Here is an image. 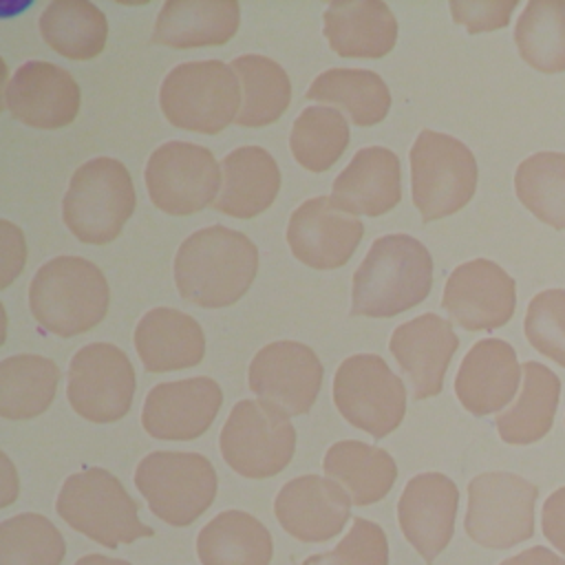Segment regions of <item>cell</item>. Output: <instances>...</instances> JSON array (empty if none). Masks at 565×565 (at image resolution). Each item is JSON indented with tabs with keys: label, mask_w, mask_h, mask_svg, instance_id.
Listing matches in <instances>:
<instances>
[{
	"label": "cell",
	"mask_w": 565,
	"mask_h": 565,
	"mask_svg": "<svg viewBox=\"0 0 565 565\" xmlns=\"http://www.w3.org/2000/svg\"><path fill=\"white\" fill-rule=\"evenodd\" d=\"M307 99L342 108L355 126H375L391 110L386 82L369 68H329L305 93Z\"/></svg>",
	"instance_id": "cell-31"
},
{
	"label": "cell",
	"mask_w": 565,
	"mask_h": 565,
	"mask_svg": "<svg viewBox=\"0 0 565 565\" xmlns=\"http://www.w3.org/2000/svg\"><path fill=\"white\" fill-rule=\"evenodd\" d=\"M331 199L349 214L382 216L402 201V166L384 146L360 148L335 177Z\"/></svg>",
	"instance_id": "cell-23"
},
{
	"label": "cell",
	"mask_w": 565,
	"mask_h": 565,
	"mask_svg": "<svg viewBox=\"0 0 565 565\" xmlns=\"http://www.w3.org/2000/svg\"><path fill=\"white\" fill-rule=\"evenodd\" d=\"M499 565H565V558L558 556L556 552H552L550 547H527L505 561H501Z\"/></svg>",
	"instance_id": "cell-44"
},
{
	"label": "cell",
	"mask_w": 565,
	"mask_h": 565,
	"mask_svg": "<svg viewBox=\"0 0 565 565\" xmlns=\"http://www.w3.org/2000/svg\"><path fill=\"white\" fill-rule=\"evenodd\" d=\"M241 24L236 0H166L152 31V42L172 49L223 46Z\"/></svg>",
	"instance_id": "cell-25"
},
{
	"label": "cell",
	"mask_w": 565,
	"mask_h": 565,
	"mask_svg": "<svg viewBox=\"0 0 565 565\" xmlns=\"http://www.w3.org/2000/svg\"><path fill=\"white\" fill-rule=\"evenodd\" d=\"M135 386L128 355L110 342H90L71 360L66 397L79 417L93 424H113L130 411Z\"/></svg>",
	"instance_id": "cell-13"
},
{
	"label": "cell",
	"mask_w": 565,
	"mask_h": 565,
	"mask_svg": "<svg viewBox=\"0 0 565 565\" xmlns=\"http://www.w3.org/2000/svg\"><path fill=\"white\" fill-rule=\"evenodd\" d=\"M241 84L230 64L221 60L183 62L161 84L159 106L163 117L190 132L216 135L241 110Z\"/></svg>",
	"instance_id": "cell-6"
},
{
	"label": "cell",
	"mask_w": 565,
	"mask_h": 565,
	"mask_svg": "<svg viewBox=\"0 0 565 565\" xmlns=\"http://www.w3.org/2000/svg\"><path fill=\"white\" fill-rule=\"evenodd\" d=\"M143 177L152 205L170 216H190L214 205L223 181L212 150L190 141H166L154 148Z\"/></svg>",
	"instance_id": "cell-12"
},
{
	"label": "cell",
	"mask_w": 565,
	"mask_h": 565,
	"mask_svg": "<svg viewBox=\"0 0 565 565\" xmlns=\"http://www.w3.org/2000/svg\"><path fill=\"white\" fill-rule=\"evenodd\" d=\"M258 271V249L243 232L210 225L190 234L174 256V282L185 302L221 309L238 302Z\"/></svg>",
	"instance_id": "cell-1"
},
{
	"label": "cell",
	"mask_w": 565,
	"mask_h": 565,
	"mask_svg": "<svg viewBox=\"0 0 565 565\" xmlns=\"http://www.w3.org/2000/svg\"><path fill=\"white\" fill-rule=\"evenodd\" d=\"M514 44L539 73L565 71V0H530L514 26Z\"/></svg>",
	"instance_id": "cell-35"
},
{
	"label": "cell",
	"mask_w": 565,
	"mask_h": 565,
	"mask_svg": "<svg viewBox=\"0 0 565 565\" xmlns=\"http://www.w3.org/2000/svg\"><path fill=\"white\" fill-rule=\"evenodd\" d=\"M351 503L347 490L329 477L302 475L280 488L274 512L289 536L305 543H324L344 530Z\"/></svg>",
	"instance_id": "cell-20"
},
{
	"label": "cell",
	"mask_w": 565,
	"mask_h": 565,
	"mask_svg": "<svg viewBox=\"0 0 565 565\" xmlns=\"http://www.w3.org/2000/svg\"><path fill=\"white\" fill-rule=\"evenodd\" d=\"M302 565H388L386 534L375 521L355 516L351 530L333 550L313 554Z\"/></svg>",
	"instance_id": "cell-40"
},
{
	"label": "cell",
	"mask_w": 565,
	"mask_h": 565,
	"mask_svg": "<svg viewBox=\"0 0 565 565\" xmlns=\"http://www.w3.org/2000/svg\"><path fill=\"white\" fill-rule=\"evenodd\" d=\"M196 554L203 565H269L274 541L249 512L225 510L199 532Z\"/></svg>",
	"instance_id": "cell-30"
},
{
	"label": "cell",
	"mask_w": 565,
	"mask_h": 565,
	"mask_svg": "<svg viewBox=\"0 0 565 565\" xmlns=\"http://www.w3.org/2000/svg\"><path fill=\"white\" fill-rule=\"evenodd\" d=\"M40 33L57 55L86 62L104 51L108 20L88 0H53L40 15Z\"/></svg>",
	"instance_id": "cell-32"
},
{
	"label": "cell",
	"mask_w": 565,
	"mask_h": 565,
	"mask_svg": "<svg viewBox=\"0 0 565 565\" xmlns=\"http://www.w3.org/2000/svg\"><path fill=\"white\" fill-rule=\"evenodd\" d=\"M60 384L53 360L35 353L9 355L0 362V415L4 419H33L49 411Z\"/></svg>",
	"instance_id": "cell-33"
},
{
	"label": "cell",
	"mask_w": 565,
	"mask_h": 565,
	"mask_svg": "<svg viewBox=\"0 0 565 565\" xmlns=\"http://www.w3.org/2000/svg\"><path fill=\"white\" fill-rule=\"evenodd\" d=\"M441 307L450 322L466 331H494L514 316L516 282L494 260L475 258L452 269Z\"/></svg>",
	"instance_id": "cell-15"
},
{
	"label": "cell",
	"mask_w": 565,
	"mask_h": 565,
	"mask_svg": "<svg viewBox=\"0 0 565 565\" xmlns=\"http://www.w3.org/2000/svg\"><path fill=\"white\" fill-rule=\"evenodd\" d=\"M135 486L154 516L174 527L194 523L216 499V470L199 452L154 450L135 470Z\"/></svg>",
	"instance_id": "cell-8"
},
{
	"label": "cell",
	"mask_w": 565,
	"mask_h": 565,
	"mask_svg": "<svg viewBox=\"0 0 565 565\" xmlns=\"http://www.w3.org/2000/svg\"><path fill=\"white\" fill-rule=\"evenodd\" d=\"M523 329L541 355L565 369V289L539 291L527 305Z\"/></svg>",
	"instance_id": "cell-39"
},
{
	"label": "cell",
	"mask_w": 565,
	"mask_h": 565,
	"mask_svg": "<svg viewBox=\"0 0 565 565\" xmlns=\"http://www.w3.org/2000/svg\"><path fill=\"white\" fill-rule=\"evenodd\" d=\"M225 463L247 479H269L282 472L296 450V428L289 415L263 399H241L218 437Z\"/></svg>",
	"instance_id": "cell-10"
},
{
	"label": "cell",
	"mask_w": 565,
	"mask_h": 565,
	"mask_svg": "<svg viewBox=\"0 0 565 565\" xmlns=\"http://www.w3.org/2000/svg\"><path fill=\"white\" fill-rule=\"evenodd\" d=\"M349 137V124L340 110L309 106L294 119L289 148L305 170L327 172L344 154Z\"/></svg>",
	"instance_id": "cell-37"
},
{
	"label": "cell",
	"mask_w": 565,
	"mask_h": 565,
	"mask_svg": "<svg viewBox=\"0 0 565 565\" xmlns=\"http://www.w3.org/2000/svg\"><path fill=\"white\" fill-rule=\"evenodd\" d=\"M82 93L75 77L51 62L33 60L15 68L2 86V108L24 126L57 130L75 121Z\"/></svg>",
	"instance_id": "cell-16"
},
{
	"label": "cell",
	"mask_w": 565,
	"mask_h": 565,
	"mask_svg": "<svg viewBox=\"0 0 565 565\" xmlns=\"http://www.w3.org/2000/svg\"><path fill=\"white\" fill-rule=\"evenodd\" d=\"M26 263V243L18 225L0 221V289H7L18 278Z\"/></svg>",
	"instance_id": "cell-42"
},
{
	"label": "cell",
	"mask_w": 565,
	"mask_h": 565,
	"mask_svg": "<svg viewBox=\"0 0 565 565\" xmlns=\"http://www.w3.org/2000/svg\"><path fill=\"white\" fill-rule=\"evenodd\" d=\"M333 402L340 415L375 439L393 433L406 415V388L384 358L358 353L335 371Z\"/></svg>",
	"instance_id": "cell-11"
},
{
	"label": "cell",
	"mask_w": 565,
	"mask_h": 565,
	"mask_svg": "<svg viewBox=\"0 0 565 565\" xmlns=\"http://www.w3.org/2000/svg\"><path fill=\"white\" fill-rule=\"evenodd\" d=\"M135 349L148 373L196 366L205 355L201 324L172 307H154L135 327Z\"/></svg>",
	"instance_id": "cell-24"
},
{
	"label": "cell",
	"mask_w": 565,
	"mask_h": 565,
	"mask_svg": "<svg viewBox=\"0 0 565 565\" xmlns=\"http://www.w3.org/2000/svg\"><path fill=\"white\" fill-rule=\"evenodd\" d=\"M521 371L523 386L519 397L494 419L499 437L510 446L541 441L552 430L561 399V380L550 366L527 360Z\"/></svg>",
	"instance_id": "cell-28"
},
{
	"label": "cell",
	"mask_w": 565,
	"mask_h": 565,
	"mask_svg": "<svg viewBox=\"0 0 565 565\" xmlns=\"http://www.w3.org/2000/svg\"><path fill=\"white\" fill-rule=\"evenodd\" d=\"M223 185L214 210L234 218H254L265 212L280 190L276 159L260 146H241L221 161Z\"/></svg>",
	"instance_id": "cell-27"
},
{
	"label": "cell",
	"mask_w": 565,
	"mask_h": 565,
	"mask_svg": "<svg viewBox=\"0 0 565 565\" xmlns=\"http://www.w3.org/2000/svg\"><path fill=\"white\" fill-rule=\"evenodd\" d=\"M539 486L503 470L472 477L468 483L466 534L481 547L508 550L534 536Z\"/></svg>",
	"instance_id": "cell-9"
},
{
	"label": "cell",
	"mask_w": 565,
	"mask_h": 565,
	"mask_svg": "<svg viewBox=\"0 0 565 565\" xmlns=\"http://www.w3.org/2000/svg\"><path fill=\"white\" fill-rule=\"evenodd\" d=\"M457 508V483L441 472H422L406 483L397 501V521L406 541L428 565L448 547Z\"/></svg>",
	"instance_id": "cell-19"
},
{
	"label": "cell",
	"mask_w": 565,
	"mask_h": 565,
	"mask_svg": "<svg viewBox=\"0 0 565 565\" xmlns=\"http://www.w3.org/2000/svg\"><path fill=\"white\" fill-rule=\"evenodd\" d=\"M521 375L516 351L505 340L483 338L463 355L455 377V395L477 417L501 413L516 395Z\"/></svg>",
	"instance_id": "cell-22"
},
{
	"label": "cell",
	"mask_w": 565,
	"mask_h": 565,
	"mask_svg": "<svg viewBox=\"0 0 565 565\" xmlns=\"http://www.w3.org/2000/svg\"><path fill=\"white\" fill-rule=\"evenodd\" d=\"M362 236V221L344 212L331 196L307 199L291 212L287 225L291 254L311 269L344 267Z\"/></svg>",
	"instance_id": "cell-17"
},
{
	"label": "cell",
	"mask_w": 565,
	"mask_h": 565,
	"mask_svg": "<svg viewBox=\"0 0 565 565\" xmlns=\"http://www.w3.org/2000/svg\"><path fill=\"white\" fill-rule=\"evenodd\" d=\"M322 362L318 353L296 340L265 344L249 362V388L258 399L276 406L289 417L311 411L322 386Z\"/></svg>",
	"instance_id": "cell-14"
},
{
	"label": "cell",
	"mask_w": 565,
	"mask_h": 565,
	"mask_svg": "<svg viewBox=\"0 0 565 565\" xmlns=\"http://www.w3.org/2000/svg\"><path fill=\"white\" fill-rule=\"evenodd\" d=\"M514 192L541 223L565 232V152H534L516 166Z\"/></svg>",
	"instance_id": "cell-36"
},
{
	"label": "cell",
	"mask_w": 565,
	"mask_h": 565,
	"mask_svg": "<svg viewBox=\"0 0 565 565\" xmlns=\"http://www.w3.org/2000/svg\"><path fill=\"white\" fill-rule=\"evenodd\" d=\"M322 18L324 38L340 57L377 60L397 42V20L382 0L331 2Z\"/></svg>",
	"instance_id": "cell-26"
},
{
	"label": "cell",
	"mask_w": 565,
	"mask_h": 565,
	"mask_svg": "<svg viewBox=\"0 0 565 565\" xmlns=\"http://www.w3.org/2000/svg\"><path fill=\"white\" fill-rule=\"evenodd\" d=\"M516 4V0H452L448 7L452 20L477 35L508 26Z\"/></svg>",
	"instance_id": "cell-41"
},
{
	"label": "cell",
	"mask_w": 565,
	"mask_h": 565,
	"mask_svg": "<svg viewBox=\"0 0 565 565\" xmlns=\"http://www.w3.org/2000/svg\"><path fill=\"white\" fill-rule=\"evenodd\" d=\"M433 289V258L422 241L386 234L371 243L353 274L351 316L393 318L417 307Z\"/></svg>",
	"instance_id": "cell-2"
},
{
	"label": "cell",
	"mask_w": 565,
	"mask_h": 565,
	"mask_svg": "<svg viewBox=\"0 0 565 565\" xmlns=\"http://www.w3.org/2000/svg\"><path fill=\"white\" fill-rule=\"evenodd\" d=\"M479 168L472 150L437 130H422L411 148V192L424 223L466 207L475 196Z\"/></svg>",
	"instance_id": "cell-7"
},
{
	"label": "cell",
	"mask_w": 565,
	"mask_h": 565,
	"mask_svg": "<svg viewBox=\"0 0 565 565\" xmlns=\"http://www.w3.org/2000/svg\"><path fill=\"white\" fill-rule=\"evenodd\" d=\"M137 205L128 168L113 157L82 163L62 201V218L71 234L86 245L113 243Z\"/></svg>",
	"instance_id": "cell-5"
},
{
	"label": "cell",
	"mask_w": 565,
	"mask_h": 565,
	"mask_svg": "<svg viewBox=\"0 0 565 565\" xmlns=\"http://www.w3.org/2000/svg\"><path fill=\"white\" fill-rule=\"evenodd\" d=\"M60 530L42 514L24 512L0 523V565H62Z\"/></svg>",
	"instance_id": "cell-38"
},
{
	"label": "cell",
	"mask_w": 565,
	"mask_h": 565,
	"mask_svg": "<svg viewBox=\"0 0 565 565\" xmlns=\"http://www.w3.org/2000/svg\"><path fill=\"white\" fill-rule=\"evenodd\" d=\"M110 287L104 271L82 256H55L29 285V309L35 322L60 338L95 329L108 313Z\"/></svg>",
	"instance_id": "cell-3"
},
{
	"label": "cell",
	"mask_w": 565,
	"mask_h": 565,
	"mask_svg": "<svg viewBox=\"0 0 565 565\" xmlns=\"http://www.w3.org/2000/svg\"><path fill=\"white\" fill-rule=\"evenodd\" d=\"M75 565H130V563L124 558H113V556H104V554H86Z\"/></svg>",
	"instance_id": "cell-45"
},
{
	"label": "cell",
	"mask_w": 565,
	"mask_h": 565,
	"mask_svg": "<svg viewBox=\"0 0 565 565\" xmlns=\"http://www.w3.org/2000/svg\"><path fill=\"white\" fill-rule=\"evenodd\" d=\"M543 536L565 556V486L556 488L541 510Z\"/></svg>",
	"instance_id": "cell-43"
},
{
	"label": "cell",
	"mask_w": 565,
	"mask_h": 565,
	"mask_svg": "<svg viewBox=\"0 0 565 565\" xmlns=\"http://www.w3.org/2000/svg\"><path fill=\"white\" fill-rule=\"evenodd\" d=\"M243 90L236 124L243 128H263L278 121L291 102V82L287 71L265 55H241L232 64Z\"/></svg>",
	"instance_id": "cell-34"
},
{
	"label": "cell",
	"mask_w": 565,
	"mask_h": 565,
	"mask_svg": "<svg viewBox=\"0 0 565 565\" xmlns=\"http://www.w3.org/2000/svg\"><path fill=\"white\" fill-rule=\"evenodd\" d=\"M388 349L408 375L413 397L428 399L441 393L448 364L459 349V338L450 320L437 313H422L393 331Z\"/></svg>",
	"instance_id": "cell-21"
},
{
	"label": "cell",
	"mask_w": 565,
	"mask_h": 565,
	"mask_svg": "<svg viewBox=\"0 0 565 565\" xmlns=\"http://www.w3.org/2000/svg\"><path fill=\"white\" fill-rule=\"evenodd\" d=\"M221 404L223 391L207 375L161 382L146 395L141 424L154 439L192 441L207 433Z\"/></svg>",
	"instance_id": "cell-18"
},
{
	"label": "cell",
	"mask_w": 565,
	"mask_h": 565,
	"mask_svg": "<svg viewBox=\"0 0 565 565\" xmlns=\"http://www.w3.org/2000/svg\"><path fill=\"white\" fill-rule=\"evenodd\" d=\"M322 468L331 481L347 490L353 505L382 501L397 479L395 459L384 448L358 439L335 441L327 450Z\"/></svg>",
	"instance_id": "cell-29"
},
{
	"label": "cell",
	"mask_w": 565,
	"mask_h": 565,
	"mask_svg": "<svg viewBox=\"0 0 565 565\" xmlns=\"http://www.w3.org/2000/svg\"><path fill=\"white\" fill-rule=\"evenodd\" d=\"M55 510L75 532L110 550L154 536V530L139 521V505L124 483L99 466L71 475L57 494Z\"/></svg>",
	"instance_id": "cell-4"
}]
</instances>
